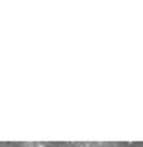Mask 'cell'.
Listing matches in <instances>:
<instances>
[{
	"mask_svg": "<svg viewBox=\"0 0 143 147\" xmlns=\"http://www.w3.org/2000/svg\"><path fill=\"white\" fill-rule=\"evenodd\" d=\"M75 147H98V143H94V141H78V143H75Z\"/></svg>",
	"mask_w": 143,
	"mask_h": 147,
	"instance_id": "obj_1",
	"label": "cell"
},
{
	"mask_svg": "<svg viewBox=\"0 0 143 147\" xmlns=\"http://www.w3.org/2000/svg\"><path fill=\"white\" fill-rule=\"evenodd\" d=\"M35 147H49V145H45V143H35Z\"/></svg>",
	"mask_w": 143,
	"mask_h": 147,
	"instance_id": "obj_2",
	"label": "cell"
},
{
	"mask_svg": "<svg viewBox=\"0 0 143 147\" xmlns=\"http://www.w3.org/2000/svg\"><path fill=\"white\" fill-rule=\"evenodd\" d=\"M112 147H120V145H112Z\"/></svg>",
	"mask_w": 143,
	"mask_h": 147,
	"instance_id": "obj_3",
	"label": "cell"
},
{
	"mask_svg": "<svg viewBox=\"0 0 143 147\" xmlns=\"http://www.w3.org/2000/svg\"><path fill=\"white\" fill-rule=\"evenodd\" d=\"M63 147H69V145H63Z\"/></svg>",
	"mask_w": 143,
	"mask_h": 147,
	"instance_id": "obj_4",
	"label": "cell"
}]
</instances>
